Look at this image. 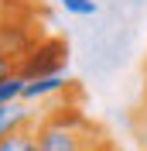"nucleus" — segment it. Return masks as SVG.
Wrapping results in <instances>:
<instances>
[{
  "label": "nucleus",
  "mask_w": 147,
  "mask_h": 151,
  "mask_svg": "<svg viewBox=\"0 0 147 151\" xmlns=\"http://www.w3.org/2000/svg\"><path fill=\"white\" fill-rule=\"evenodd\" d=\"M34 141L38 151H110V141L103 137L99 127H69V124H55L48 117H38L34 124Z\"/></svg>",
  "instance_id": "obj_1"
},
{
  "label": "nucleus",
  "mask_w": 147,
  "mask_h": 151,
  "mask_svg": "<svg viewBox=\"0 0 147 151\" xmlns=\"http://www.w3.org/2000/svg\"><path fill=\"white\" fill-rule=\"evenodd\" d=\"M69 62V45L62 38H38L34 45L17 58V76L41 79V76H62Z\"/></svg>",
  "instance_id": "obj_2"
},
{
  "label": "nucleus",
  "mask_w": 147,
  "mask_h": 151,
  "mask_svg": "<svg viewBox=\"0 0 147 151\" xmlns=\"http://www.w3.org/2000/svg\"><path fill=\"white\" fill-rule=\"evenodd\" d=\"M38 124V110L24 100H14V103H4L0 106V137L4 134H14V131H31Z\"/></svg>",
  "instance_id": "obj_3"
},
{
  "label": "nucleus",
  "mask_w": 147,
  "mask_h": 151,
  "mask_svg": "<svg viewBox=\"0 0 147 151\" xmlns=\"http://www.w3.org/2000/svg\"><path fill=\"white\" fill-rule=\"evenodd\" d=\"M65 89H75V83H72V79H65V72H62V76H41V79H28V83H24L21 100L34 106V103H41V100H48V96L65 93Z\"/></svg>",
  "instance_id": "obj_4"
},
{
  "label": "nucleus",
  "mask_w": 147,
  "mask_h": 151,
  "mask_svg": "<svg viewBox=\"0 0 147 151\" xmlns=\"http://www.w3.org/2000/svg\"><path fill=\"white\" fill-rule=\"evenodd\" d=\"M0 151H38L34 127H31V131H14V134H4V137H0Z\"/></svg>",
  "instance_id": "obj_5"
},
{
  "label": "nucleus",
  "mask_w": 147,
  "mask_h": 151,
  "mask_svg": "<svg viewBox=\"0 0 147 151\" xmlns=\"http://www.w3.org/2000/svg\"><path fill=\"white\" fill-rule=\"evenodd\" d=\"M24 76H17V72H10V76H4L0 79V106L4 103H14V100H21V93H24Z\"/></svg>",
  "instance_id": "obj_6"
},
{
  "label": "nucleus",
  "mask_w": 147,
  "mask_h": 151,
  "mask_svg": "<svg viewBox=\"0 0 147 151\" xmlns=\"http://www.w3.org/2000/svg\"><path fill=\"white\" fill-rule=\"evenodd\" d=\"M130 127H133V137H137V144L147 151V103L140 106V110H133V117H130Z\"/></svg>",
  "instance_id": "obj_7"
},
{
  "label": "nucleus",
  "mask_w": 147,
  "mask_h": 151,
  "mask_svg": "<svg viewBox=\"0 0 147 151\" xmlns=\"http://www.w3.org/2000/svg\"><path fill=\"white\" fill-rule=\"evenodd\" d=\"M62 7L69 10V14H75V17H92V14L99 10V4H96V0H62Z\"/></svg>",
  "instance_id": "obj_8"
},
{
  "label": "nucleus",
  "mask_w": 147,
  "mask_h": 151,
  "mask_svg": "<svg viewBox=\"0 0 147 151\" xmlns=\"http://www.w3.org/2000/svg\"><path fill=\"white\" fill-rule=\"evenodd\" d=\"M10 72H17V58L10 55V52H4V48H0V79H4V76H10Z\"/></svg>",
  "instance_id": "obj_9"
},
{
  "label": "nucleus",
  "mask_w": 147,
  "mask_h": 151,
  "mask_svg": "<svg viewBox=\"0 0 147 151\" xmlns=\"http://www.w3.org/2000/svg\"><path fill=\"white\" fill-rule=\"evenodd\" d=\"M144 103H147V93H144Z\"/></svg>",
  "instance_id": "obj_10"
},
{
  "label": "nucleus",
  "mask_w": 147,
  "mask_h": 151,
  "mask_svg": "<svg viewBox=\"0 0 147 151\" xmlns=\"http://www.w3.org/2000/svg\"><path fill=\"white\" fill-rule=\"evenodd\" d=\"M110 151H113V148H110Z\"/></svg>",
  "instance_id": "obj_11"
}]
</instances>
